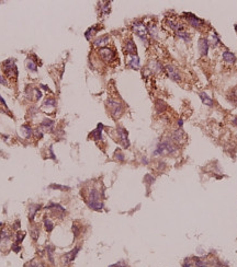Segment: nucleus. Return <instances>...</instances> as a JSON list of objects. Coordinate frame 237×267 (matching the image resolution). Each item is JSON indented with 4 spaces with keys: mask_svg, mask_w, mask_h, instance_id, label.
I'll use <instances>...</instances> for the list:
<instances>
[{
    "mask_svg": "<svg viewBox=\"0 0 237 267\" xmlns=\"http://www.w3.org/2000/svg\"><path fill=\"white\" fill-rule=\"evenodd\" d=\"M228 100L232 102L233 104L237 105V87H235L232 91H230V95H228Z\"/></svg>",
    "mask_w": 237,
    "mask_h": 267,
    "instance_id": "f3484780",
    "label": "nucleus"
},
{
    "mask_svg": "<svg viewBox=\"0 0 237 267\" xmlns=\"http://www.w3.org/2000/svg\"><path fill=\"white\" fill-rule=\"evenodd\" d=\"M199 97H201L202 102H203L205 105H208V106H213V100H212L211 97H209V95L206 94L205 92H200Z\"/></svg>",
    "mask_w": 237,
    "mask_h": 267,
    "instance_id": "4468645a",
    "label": "nucleus"
},
{
    "mask_svg": "<svg viewBox=\"0 0 237 267\" xmlns=\"http://www.w3.org/2000/svg\"><path fill=\"white\" fill-rule=\"evenodd\" d=\"M124 50L127 55H136V46L133 42V40H127L124 46Z\"/></svg>",
    "mask_w": 237,
    "mask_h": 267,
    "instance_id": "1a4fd4ad",
    "label": "nucleus"
},
{
    "mask_svg": "<svg viewBox=\"0 0 237 267\" xmlns=\"http://www.w3.org/2000/svg\"><path fill=\"white\" fill-rule=\"evenodd\" d=\"M182 17L185 18V20L190 24V25L193 26V28H197V30L202 28L204 26V24H205V22H204L203 20L199 19V18H198L197 15H195L193 13H183Z\"/></svg>",
    "mask_w": 237,
    "mask_h": 267,
    "instance_id": "7ed1b4c3",
    "label": "nucleus"
},
{
    "mask_svg": "<svg viewBox=\"0 0 237 267\" xmlns=\"http://www.w3.org/2000/svg\"><path fill=\"white\" fill-rule=\"evenodd\" d=\"M24 236H25V233H24V232H18L17 233V243H21L22 240L24 239Z\"/></svg>",
    "mask_w": 237,
    "mask_h": 267,
    "instance_id": "4be33fe9",
    "label": "nucleus"
},
{
    "mask_svg": "<svg viewBox=\"0 0 237 267\" xmlns=\"http://www.w3.org/2000/svg\"><path fill=\"white\" fill-rule=\"evenodd\" d=\"M233 125L236 126V127H237V117H234V118H233Z\"/></svg>",
    "mask_w": 237,
    "mask_h": 267,
    "instance_id": "c756f323",
    "label": "nucleus"
},
{
    "mask_svg": "<svg viewBox=\"0 0 237 267\" xmlns=\"http://www.w3.org/2000/svg\"><path fill=\"white\" fill-rule=\"evenodd\" d=\"M12 250H13L14 252H19V251L21 250V248H20L19 245H16V244H13V246H12Z\"/></svg>",
    "mask_w": 237,
    "mask_h": 267,
    "instance_id": "cd10ccee",
    "label": "nucleus"
},
{
    "mask_svg": "<svg viewBox=\"0 0 237 267\" xmlns=\"http://www.w3.org/2000/svg\"><path fill=\"white\" fill-rule=\"evenodd\" d=\"M108 105H109L110 112H111L112 116H113L114 118H118V116L122 114V112H123V109H122L121 103H120V102H118V101H114V100L109 101V102H108Z\"/></svg>",
    "mask_w": 237,
    "mask_h": 267,
    "instance_id": "423d86ee",
    "label": "nucleus"
},
{
    "mask_svg": "<svg viewBox=\"0 0 237 267\" xmlns=\"http://www.w3.org/2000/svg\"><path fill=\"white\" fill-rule=\"evenodd\" d=\"M44 226H45V229L47 232H51L53 230V222L51 221L50 219H47V218H44Z\"/></svg>",
    "mask_w": 237,
    "mask_h": 267,
    "instance_id": "a211bd4d",
    "label": "nucleus"
},
{
    "mask_svg": "<svg viewBox=\"0 0 237 267\" xmlns=\"http://www.w3.org/2000/svg\"><path fill=\"white\" fill-rule=\"evenodd\" d=\"M165 70H166L167 75H168V77L171 80L178 81V82L181 80V76L180 73H179V71L177 70V68H175L172 66H166L165 67Z\"/></svg>",
    "mask_w": 237,
    "mask_h": 267,
    "instance_id": "0eeeda50",
    "label": "nucleus"
},
{
    "mask_svg": "<svg viewBox=\"0 0 237 267\" xmlns=\"http://www.w3.org/2000/svg\"><path fill=\"white\" fill-rule=\"evenodd\" d=\"M32 238H34V240H38V230H34V231H32Z\"/></svg>",
    "mask_w": 237,
    "mask_h": 267,
    "instance_id": "a878e982",
    "label": "nucleus"
},
{
    "mask_svg": "<svg viewBox=\"0 0 237 267\" xmlns=\"http://www.w3.org/2000/svg\"><path fill=\"white\" fill-rule=\"evenodd\" d=\"M177 151V147L176 144H173L171 140H164L157 146V149L155 150L154 153L156 156L160 154V156H165V154H171L175 153Z\"/></svg>",
    "mask_w": 237,
    "mask_h": 267,
    "instance_id": "f03ea898",
    "label": "nucleus"
},
{
    "mask_svg": "<svg viewBox=\"0 0 237 267\" xmlns=\"http://www.w3.org/2000/svg\"><path fill=\"white\" fill-rule=\"evenodd\" d=\"M38 209H40V206H31V208H30V218L34 217L36 210H38Z\"/></svg>",
    "mask_w": 237,
    "mask_h": 267,
    "instance_id": "aec40b11",
    "label": "nucleus"
},
{
    "mask_svg": "<svg viewBox=\"0 0 237 267\" xmlns=\"http://www.w3.org/2000/svg\"><path fill=\"white\" fill-rule=\"evenodd\" d=\"M132 28H133V31L135 32V34L138 35V37L142 38L144 42H146L148 31H147V28L142 23V22H135V23H133Z\"/></svg>",
    "mask_w": 237,
    "mask_h": 267,
    "instance_id": "39448f33",
    "label": "nucleus"
},
{
    "mask_svg": "<svg viewBox=\"0 0 237 267\" xmlns=\"http://www.w3.org/2000/svg\"><path fill=\"white\" fill-rule=\"evenodd\" d=\"M182 125H183V121L182 119H179V121H178V126H179V127H182Z\"/></svg>",
    "mask_w": 237,
    "mask_h": 267,
    "instance_id": "c85d7f7f",
    "label": "nucleus"
},
{
    "mask_svg": "<svg viewBox=\"0 0 237 267\" xmlns=\"http://www.w3.org/2000/svg\"><path fill=\"white\" fill-rule=\"evenodd\" d=\"M118 136H120V138H121V142L124 144V147H125V148H127V147L130 146V141H128V138H127V131H126L124 128L120 127L118 129Z\"/></svg>",
    "mask_w": 237,
    "mask_h": 267,
    "instance_id": "9b49d317",
    "label": "nucleus"
},
{
    "mask_svg": "<svg viewBox=\"0 0 237 267\" xmlns=\"http://www.w3.org/2000/svg\"><path fill=\"white\" fill-rule=\"evenodd\" d=\"M183 267H195L192 258H186L185 262H183Z\"/></svg>",
    "mask_w": 237,
    "mask_h": 267,
    "instance_id": "6ab92c4d",
    "label": "nucleus"
},
{
    "mask_svg": "<svg viewBox=\"0 0 237 267\" xmlns=\"http://www.w3.org/2000/svg\"><path fill=\"white\" fill-rule=\"evenodd\" d=\"M127 64L131 68L137 69L140 67V58L137 55H128Z\"/></svg>",
    "mask_w": 237,
    "mask_h": 267,
    "instance_id": "f8f14e48",
    "label": "nucleus"
},
{
    "mask_svg": "<svg viewBox=\"0 0 237 267\" xmlns=\"http://www.w3.org/2000/svg\"><path fill=\"white\" fill-rule=\"evenodd\" d=\"M30 267H44V265L41 264V263L34 262V263H31V266H30Z\"/></svg>",
    "mask_w": 237,
    "mask_h": 267,
    "instance_id": "393cba45",
    "label": "nucleus"
},
{
    "mask_svg": "<svg viewBox=\"0 0 237 267\" xmlns=\"http://www.w3.org/2000/svg\"><path fill=\"white\" fill-rule=\"evenodd\" d=\"M108 40H109V36L107 35H103V36H100V37H98L97 40H95V42H93V45L96 46V47H105V45L108 43Z\"/></svg>",
    "mask_w": 237,
    "mask_h": 267,
    "instance_id": "ddd939ff",
    "label": "nucleus"
},
{
    "mask_svg": "<svg viewBox=\"0 0 237 267\" xmlns=\"http://www.w3.org/2000/svg\"><path fill=\"white\" fill-rule=\"evenodd\" d=\"M28 66H29V68L31 69V70H36V68H35V64H33V62H28Z\"/></svg>",
    "mask_w": 237,
    "mask_h": 267,
    "instance_id": "bb28decb",
    "label": "nucleus"
},
{
    "mask_svg": "<svg viewBox=\"0 0 237 267\" xmlns=\"http://www.w3.org/2000/svg\"><path fill=\"white\" fill-rule=\"evenodd\" d=\"M88 206L93 210H101L103 208V203L101 201V195L97 188H90L88 193Z\"/></svg>",
    "mask_w": 237,
    "mask_h": 267,
    "instance_id": "f257e3e1",
    "label": "nucleus"
},
{
    "mask_svg": "<svg viewBox=\"0 0 237 267\" xmlns=\"http://www.w3.org/2000/svg\"><path fill=\"white\" fill-rule=\"evenodd\" d=\"M222 57H223L224 62L228 65H233L236 62V56L232 52H230V50H225L223 53V55H222Z\"/></svg>",
    "mask_w": 237,
    "mask_h": 267,
    "instance_id": "9d476101",
    "label": "nucleus"
},
{
    "mask_svg": "<svg viewBox=\"0 0 237 267\" xmlns=\"http://www.w3.org/2000/svg\"><path fill=\"white\" fill-rule=\"evenodd\" d=\"M0 83H2V84H5V83H6V80L1 76H0Z\"/></svg>",
    "mask_w": 237,
    "mask_h": 267,
    "instance_id": "7c9ffc66",
    "label": "nucleus"
},
{
    "mask_svg": "<svg viewBox=\"0 0 237 267\" xmlns=\"http://www.w3.org/2000/svg\"><path fill=\"white\" fill-rule=\"evenodd\" d=\"M183 139H185V134L181 129H177L172 134V140L175 142H180L181 140L183 141Z\"/></svg>",
    "mask_w": 237,
    "mask_h": 267,
    "instance_id": "2eb2a0df",
    "label": "nucleus"
},
{
    "mask_svg": "<svg viewBox=\"0 0 237 267\" xmlns=\"http://www.w3.org/2000/svg\"><path fill=\"white\" fill-rule=\"evenodd\" d=\"M109 267H127V266H126L124 262H118V263H116V264L111 265V266H109Z\"/></svg>",
    "mask_w": 237,
    "mask_h": 267,
    "instance_id": "b1692460",
    "label": "nucleus"
},
{
    "mask_svg": "<svg viewBox=\"0 0 237 267\" xmlns=\"http://www.w3.org/2000/svg\"><path fill=\"white\" fill-rule=\"evenodd\" d=\"M79 250H80V248H74L71 252H69L68 254H66V256H65V260H66V262H73L75 258H76L77 254H78Z\"/></svg>",
    "mask_w": 237,
    "mask_h": 267,
    "instance_id": "dca6fc26",
    "label": "nucleus"
},
{
    "mask_svg": "<svg viewBox=\"0 0 237 267\" xmlns=\"http://www.w3.org/2000/svg\"><path fill=\"white\" fill-rule=\"evenodd\" d=\"M9 234H8V232L6 231V230H2V231L0 232V240H7V239H9Z\"/></svg>",
    "mask_w": 237,
    "mask_h": 267,
    "instance_id": "5701e85b",
    "label": "nucleus"
},
{
    "mask_svg": "<svg viewBox=\"0 0 237 267\" xmlns=\"http://www.w3.org/2000/svg\"><path fill=\"white\" fill-rule=\"evenodd\" d=\"M235 31L237 32V24H235Z\"/></svg>",
    "mask_w": 237,
    "mask_h": 267,
    "instance_id": "2f4dec72",
    "label": "nucleus"
},
{
    "mask_svg": "<svg viewBox=\"0 0 237 267\" xmlns=\"http://www.w3.org/2000/svg\"><path fill=\"white\" fill-rule=\"evenodd\" d=\"M98 54H99L100 58H101L102 60H103V62H113L114 59H115V57H116L114 50H111V48H108V47L100 48L99 52H98Z\"/></svg>",
    "mask_w": 237,
    "mask_h": 267,
    "instance_id": "20e7f679",
    "label": "nucleus"
},
{
    "mask_svg": "<svg viewBox=\"0 0 237 267\" xmlns=\"http://www.w3.org/2000/svg\"><path fill=\"white\" fill-rule=\"evenodd\" d=\"M110 2L105 3V6H102V13L103 14H108L110 12Z\"/></svg>",
    "mask_w": 237,
    "mask_h": 267,
    "instance_id": "412c9836",
    "label": "nucleus"
},
{
    "mask_svg": "<svg viewBox=\"0 0 237 267\" xmlns=\"http://www.w3.org/2000/svg\"><path fill=\"white\" fill-rule=\"evenodd\" d=\"M210 48V43L208 38H201L199 41V50H200V54L201 56H206L208 55V52H209Z\"/></svg>",
    "mask_w": 237,
    "mask_h": 267,
    "instance_id": "6e6552de",
    "label": "nucleus"
}]
</instances>
